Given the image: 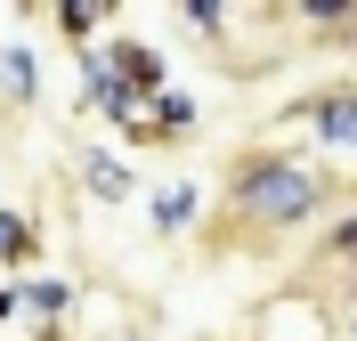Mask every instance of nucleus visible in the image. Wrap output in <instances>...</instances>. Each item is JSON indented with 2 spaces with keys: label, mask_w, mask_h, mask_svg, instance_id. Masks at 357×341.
Masks as SVG:
<instances>
[{
  "label": "nucleus",
  "mask_w": 357,
  "mask_h": 341,
  "mask_svg": "<svg viewBox=\"0 0 357 341\" xmlns=\"http://www.w3.org/2000/svg\"><path fill=\"white\" fill-rule=\"evenodd\" d=\"M195 211H203V195H195L187 179H171V187L155 195V236H178V227L195 220Z\"/></svg>",
  "instance_id": "4"
},
{
  "label": "nucleus",
  "mask_w": 357,
  "mask_h": 341,
  "mask_svg": "<svg viewBox=\"0 0 357 341\" xmlns=\"http://www.w3.org/2000/svg\"><path fill=\"white\" fill-rule=\"evenodd\" d=\"M155 130H195V98H187V90H162L155 98Z\"/></svg>",
  "instance_id": "10"
},
{
  "label": "nucleus",
  "mask_w": 357,
  "mask_h": 341,
  "mask_svg": "<svg viewBox=\"0 0 357 341\" xmlns=\"http://www.w3.org/2000/svg\"><path fill=\"white\" fill-rule=\"evenodd\" d=\"M317 211H325V179L309 162H292L284 146L236 155V171H227V220L260 227V236H284V227H309Z\"/></svg>",
  "instance_id": "1"
},
{
  "label": "nucleus",
  "mask_w": 357,
  "mask_h": 341,
  "mask_svg": "<svg viewBox=\"0 0 357 341\" xmlns=\"http://www.w3.org/2000/svg\"><path fill=\"white\" fill-rule=\"evenodd\" d=\"M49 17L66 24L73 41H89V33H98V17H106V0H57V8H49Z\"/></svg>",
  "instance_id": "8"
},
{
  "label": "nucleus",
  "mask_w": 357,
  "mask_h": 341,
  "mask_svg": "<svg viewBox=\"0 0 357 341\" xmlns=\"http://www.w3.org/2000/svg\"><path fill=\"white\" fill-rule=\"evenodd\" d=\"M292 122H309L317 146H333V155H357V82H333V90H317L292 106Z\"/></svg>",
  "instance_id": "2"
},
{
  "label": "nucleus",
  "mask_w": 357,
  "mask_h": 341,
  "mask_svg": "<svg viewBox=\"0 0 357 341\" xmlns=\"http://www.w3.org/2000/svg\"><path fill=\"white\" fill-rule=\"evenodd\" d=\"M178 24H195L203 41H220L227 33V0H178Z\"/></svg>",
  "instance_id": "9"
},
{
  "label": "nucleus",
  "mask_w": 357,
  "mask_h": 341,
  "mask_svg": "<svg viewBox=\"0 0 357 341\" xmlns=\"http://www.w3.org/2000/svg\"><path fill=\"white\" fill-rule=\"evenodd\" d=\"M349 309H357V268H349Z\"/></svg>",
  "instance_id": "14"
},
{
  "label": "nucleus",
  "mask_w": 357,
  "mask_h": 341,
  "mask_svg": "<svg viewBox=\"0 0 357 341\" xmlns=\"http://www.w3.org/2000/svg\"><path fill=\"white\" fill-rule=\"evenodd\" d=\"M24 309H41V317H66V309H73V285H66V276H33V285H24Z\"/></svg>",
  "instance_id": "7"
},
{
  "label": "nucleus",
  "mask_w": 357,
  "mask_h": 341,
  "mask_svg": "<svg viewBox=\"0 0 357 341\" xmlns=\"http://www.w3.org/2000/svg\"><path fill=\"white\" fill-rule=\"evenodd\" d=\"M0 260H33V227H24V211H0Z\"/></svg>",
  "instance_id": "12"
},
{
  "label": "nucleus",
  "mask_w": 357,
  "mask_h": 341,
  "mask_svg": "<svg viewBox=\"0 0 357 341\" xmlns=\"http://www.w3.org/2000/svg\"><path fill=\"white\" fill-rule=\"evenodd\" d=\"M0 82H8V106H33V98H41V66H33V49H0Z\"/></svg>",
  "instance_id": "5"
},
{
  "label": "nucleus",
  "mask_w": 357,
  "mask_h": 341,
  "mask_svg": "<svg viewBox=\"0 0 357 341\" xmlns=\"http://www.w3.org/2000/svg\"><path fill=\"white\" fill-rule=\"evenodd\" d=\"M24 309V285H0V317H17Z\"/></svg>",
  "instance_id": "13"
},
{
  "label": "nucleus",
  "mask_w": 357,
  "mask_h": 341,
  "mask_svg": "<svg viewBox=\"0 0 357 341\" xmlns=\"http://www.w3.org/2000/svg\"><path fill=\"white\" fill-rule=\"evenodd\" d=\"M122 341H146V333H122Z\"/></svg>",
  "instance_id": "15"
},
{
  "label": "nucleus",
  "mask_w": 357,
  "mask_h": 341,
  "mask_svg": "<svg viewBox=\"0 0 357 341\" xmlns=\"http://www.w3.org/2000/svg\"><path fill=\"white\" fill-rule=\"evenodd\" d=\"M292 17L317 24V33H333V41H349V33H357V0H333V8H325V0H301Z\"/></svg>",
  "instance_id": "6"
},
{
  "label": "nucleus",
  "mask_w": 357,
  "mask_h": 341,
  "mask_svg": "<svg viewBox=\"0 0 357 341\" xmlns=\"http://www.w3.org/2000/svg\"><path fill=\"white\" fill-rule=\"evenodd\" d=\"M349 341H357V325H349Z\"/></svg>",
  "instance_id": "16"
},
{
  "label": "nucleus",
  "mask_w": 357,
  "mask_h": 341,
  "mask_svg": "<svg viewBox=\"0 0 357 341\" xmlns=\"http://www.w3.org/2000/svg\"><path fill=\"white\" fill-rule=\"evenodd\" d=\"M82 187L98 195V204H130V195H138V171L114 155V146H89V155H82Z\"/></svg>",
  "instance_id": "3"
},
{
  "label": "nucleus",
  "mask_w": 357,
  "mask_h": 341,
  "mask_svg": "<svg viewBox=\"0 0 357 341\" xmlns=\"http://www.w3.org/2000/svg\"><path fill=\"white\" fill-rule=\"evenodd\" d=\"M325 260H341V268H357V211H341V220L325 227Z\"/></svg>",
  "instance_id": "11"
}]
</instances>
